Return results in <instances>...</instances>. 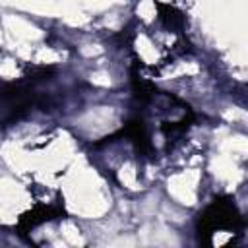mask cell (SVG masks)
I'll use <instances>...</instances> for the list:
<instances>
[{"label":"cell","instance_id":"1","mask_svg":"<svg viewBox=\"0 0 248 248\" xmlns=\"http://www.w3.org/2000/svg\"><path fill=\"white\" fill-rule=\"evenodd\" d=\"M186 0H138L126 46L143 70H163L190 50Z\"/></svg>","mask_w":248,"mask_h":248},{"label":"cell","instance_id":"2","mask_svg":"<svg viewBox=\"0 0 248 248\" xmlns=\"http://www.w3.org/2000/svg\"><path fill=\"white\" fill-rule=\"evenodd\" d=\"M62 97L54 68H39L17 81H0V124H16L35 110H56L62 107Z\"/></svg>","mask_w":248,"mask_h":248},{"label":"cell","instance_id":"3","mask_svg":"<svg viewBox=\"0 0 248 248\" xmlns=\"http://www.w3.org/2000/svg\"><path fill=\"white\" fill-rule=\"evenodd\" d=\"M244 231V219L231 198H215L198 217L196 234L200 244L219 248L234 244Z\"/></svg>","mask_w":248,"mask_h":248}]
</instances>
